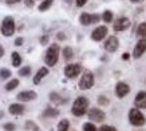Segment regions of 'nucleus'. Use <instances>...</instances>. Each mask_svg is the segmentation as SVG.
Returning <instances> with one entry per match:
<instances>
[{"label": "nucleus", "mask_w": 146, "mask_h": 131, "mask_svg": "<svg viewBox=\"0 0 146 131\" xmlns=\"http://www.w3.org/2000/svg\"><path fill=\"white\" fill-rule=\"evenodd\" d=\"M87 109H89V99L86 96H79L72 103L71 112L74 114L75 116H82V115H84L87 112Z\"/></svg>", "instance_id": "1"}, {"label": "nucleus", "mask_w": 146, "mask_h": 131, "mask_svg": "<svg viewBox=\"0 0 146 131\" xmlns=\"http://www.w3.org/2000/svg\"><path fill=\"white\" fill-rule=\"evenodd\" d=\"M58 59H59V46L58 44H51L46 52V56H44V62L47 66H55L56 64Z\"/></svg>", "instance_id": "2"}, {"label": "nucleus", "mask_w": 146, "mask_h": 131, "mask_svg": "<svg viewBox=\"0 0 146 131\" xmlns=\"http://www.w3.org/2000/svg\"><path fill=\"white\" fill-rule=\"evenodd\" d=\"M129 122L131 123L133 126H143L146 122L145 116H143V114L139 111L138 109H131L129 111Z\"/></svg>", "instance_id": "3"}, {"label": "nucleus", "mask_w": 146, "mask_h": 131, "mask_svg": "<svg viewBox=\"0 0 146 131\" xmlns=\"http://www.w3.org/2000/svg\"><path fill=\"white\" fill-rule=\"evenodd\" d=\"M93 86H94V75L91 71L86 70L79 80V88L80 90H89Z\"/></svg>", "instance_id": "4"}, {"label": "nucleus", "mask_w": 146, "mask_h": 131, "mask_svg": "<svg viewBox=\"0 0 146 131\" xmlns=\"http://www.w3.org/2000/svg\"><path fill=\"white\" fill-rule=\"evenodd\" d=\"M13 32H15V20L11 16H7L1 23V34L4 36H12Z\"/></svg>", "instance_id": "5"}, {"label": "nucleus", "mask_w": 146, "mask_h": 131, "mask_svg": "<svg viewBox=\"0 0 146 131\" xmlns=\"http://www.w3.org/2000/svg\"><path fill=\"white\" fill-rule=\"evenodd\" d=\"M80 71H82V66L79 63H74V64H68L64 67V75H66L67 78H75L78 75L80 74Z\"/></svg>", "instance_id": "6"}, {"label": "nucleus", "mask_w": 146, "mask_h": 131, "mask_svg": "<svg viewBox=\"0 0 146 131\" xmlns=\"http://www.w3.org/2000/svg\"><path fill=\"white\" fill-rule=\"evenodd\" d=\"M101 20V16L99 15H90V13L87 12H83L82 15H80L79 18V22L83 24V26H90V24H95V23H98Z\"/></svg>", "instance_id": "7"}, {"label": "nucleus", "mask_w": 146, "mask_h": 131, "mask_svg": "<svg viewBox=\"0 0 146 131\" xmlns=\"http://www.w3.org/2000/svg\"><path fill=\"white\" fill-rule=\"evenodd\" d=\"M89 118L94 122H103L106 118V114L99 109H90L89 110Z\"/></svg>", "instance_id": "8"}, {"label": "nucleus", "mask_w": 146, "mask_h": 131, "mask_svg": "<svg viewBox=\"0 0 146 131\" xmlns=\"http://www.w3.org/2000/svg\"><path fill=\"white\" fill-rule=\"evenodd\" d=\"M106 35H107V27L99 26L91 32V39L95 40V42H101Z\"/></svg>", "instance_id": "9"}, {"label": "nucleus", "mask_w": 146, "mask_h": 131, "mask_svg": "<svg viewBox=\"0 0 146 131\" xmlns=\"http://www.w3.org/2000/svg\"><path fill=\"white\" fill-rule=\"evenodd\" d=\"M118 47H119V40H118V38H115V36H110L105 42V48H106V51H109V52H115L118 50Z\"/></svg>", "instance_id": "10"}, {"label": "nucleus", "mask_w": 146, "mask_h": 131, "mask_svg": "<svg viewBox=\"0 0 146 131\" xmlns=\"http://www.w3.org/2000/svg\"><path fill=\"white\" fill-rule=\"evenodd\" d=\"M146 51V39H141L135 44V47H134V51H133V56L134 59H138V58H141Z\"/></svg>", "instance_id": "11"}, {"label": "nucleus", "mask_w": 146, "mask_h": 131, "mask_svg": "<svg viewBox=\"0 0 146 131\" xmlns=\"http://www.w3.org/2000/svg\"><path fill=\"white\" fill-rule=\"evenodd\" d=\"M130 92V87H129L127 83H123V82H119L117 83V87H115V94L118 98H123Z\"/></svg>", "instance_id": "12"}, {"label": "nucleus", "mask_w": 146, "mask_h": 131, "mask_svg": "<svg viewBox=\"0 0 146 131\" xmlns=\"http://www.w3.org/2000/svg\"><path fill=\"white\" fill-rule=\"evenodd\" d=\"M36 92L35 91H22L18 94V101L20 102H30V101H34L36 98Z\"/></svg>", "instance_id": "13"}, {"label": "nucleus", "mask_w": 146, "mask_h": 131, "mask_svg": "<svg viewBox=\"0 0 146 131\" xmlns=\"http://www.w3.org/2000/svg\"><path fill=\"white\" fill-rule=\"evenodd\" d=\"M130 27V20L127 18H119L114 23V30L115 31H125Z\"/></svg>", "instance_id": "14"}, {"label": "nucleus", "mask_w": 146, "mask_h": 131, "mask_svg": "<svg viewBox=\"0 0 146 131\" xmlns=\"http://www.w3.org/2000/svg\"><path fill=\"white\" fill-rule=\"evenodd\" d=\"M135 109H146V91H139L135 96Z\"/></svg>", "instance_id": "15"}, {"label": "nucleus", "mask_w": 146, "mask_h": 131, "mask_svg": "<svg viewBox=\"0 0 146 131\" xmlns=\"http://www.w3.org/2000/svg\"><path fill=\"white\" fill-rule=\"evenodd\" d=\"M48 75V68H46V67H42L38 72H36V75L34 76V84H39L40 82H42V79L46 78Z\"/></svg>", "instance_id": "16"}, {"label": "nucleus", "mask_w": 146, "mask_h": 131, "mask_svg": "<svg viewBox=\"0 0 146 131\" xmlns=\"http://www.w3.org/2000/svg\"><path fill=\"white\" fill-rule=\"evenodd\" d=\"M8 111L12 115H22L24 112V106L20 105V103H12V105L9 106Z\"/></svg>", "instance_id": "17"}, {"label": "nucleus", "mask_w": 146, "mask_h": 131, "mask_svg": "<svg viewBox=\"0 0 146 131\" xmlns=\"http://www.w3.org/2000/svg\"><path fill=\"white\" fill-rule=\"evenodd\" d=\"M59 115V110L56 109H46L44 112H43V116H46V118H55V116H58Z\"/></svg>", "instance_id": "18"}, {"label": "nucleus", "mask_w": 146, "mask_h": 131, "mask_svg": "<svg viewBox=\"0 0 146 131\" xmlns=\"http://www.w3.org/2000/svg\"><path fill=\"white\" fill-rule=\"evenodd\" d=\"M50 101L56 103V105H60V103H64V99H62V96L56 94V92H51L50 94Z\"/></svg>", "instance_id": "19"}, {"label": "nucleus", "mask_w": 146, "mask_h": 131, "mask_svg": "<svg viewBox=\"0 0 146 131\" xmlns=\"http://www.w3.org/2000/svg\"><path fill=\"white\" fill-rule=\"evenodd\" d=\"M137 35L139 36L141 39H146V22L145 23H141V24L138 26Z\"/></svg>", "instance_id": "20"}, {"label": "nucleus", "mask_w": 146, "mask_h": 131, "mask_svg": "<svg viewBox=\"0 0 146 131\" xmlns=\"http://www.w3.org/2000/svg\"><path fill=\"white\" fill-rule=\"evenodd\" d=\"M70 128V122L67 119H62L58 124V131H68Z\"/></svg>", "instance_id": "21"}, {"label": "nucleus", "mask_w": 146, "mask_h": 131, "mask_svg": "<svg viewBox=\"0 0 146 131\" xmlns=\"http://www.w3.org/2000/svg\"><path fill=\"white\" fill-rule=\"evenodd\" d=\"M11 60H12V66L19 67L20 63H22V58H20V55H19L18 52H12V55H11Z\"/></svg>", "instance_id": "22"}, {"label": "nucleus", "mask_w": 146, "mask_h": 131, "mask_svg": "<svg viewBox=\"0 0 146 131\" xmlns=\"http://www.w3.org/2000/svg\"><path fill=\"white\" fill-rule=\"evenodd\" d=\"M18 86H19V80L18 79H12L11 82H8V83L5 84V90H7V91H12V90H15Z\"/></svg>", "instance_id": "23"}, {"label": "nucleus", "mask_w": 146, "mask_h": 131, "mask_svg": "<svg viewBox=\"0 0 146 131\" xmlns=\"http://www.w3.org/2000/svg\"><path fill=\"white\" fill-rule=\"evenodd\" d=\"M52 3H54V0H44V1L39 5V11H42V12H43V11H47V9L52 5Z\"/></svg>", "instance_id": "24"}, {"label": "nucleus", "mask_w": 146, "mask_h": 131, "mask_svg": "<svg viewBox=\"0 0 146 131\" xmlns=\"http://www.w3.org/2000/svg\"><path fill=\"white\" fill-rule=\"evenodd\" d=\"M102 19H103L106 23H111V22H113V12H111V11H109V9H107V11H105V12H103V15H102Z\"/></svg>", "instance_id": "25"}, {"label": "nucleus", "mask_w": 146, "mask_h": 131, "mask_svg": "<svg viewBox=\"0 0 146 131\" xmlns=\"http://www.w3.org/2000/svg\"><path fill=\"white\" fill-rule=\"evenodd\" d=\"M26 128H27V130H31V131H40L39 126H38V124H35L32 120L26 122Z\"/></svg>", "instance_id": "26"}, {"label": "nucleus", "mask_w": 146, "mask_h": 131, "mask_svg": "<svg viewBox=\"0 0 146 131\" xmlns=\"http://www.w3.org/2000/svg\"><path fill=\"white\" fill-rule=\"evenodd\" d=\"M63 56H64V59H66V60H70L71 58L74 56V52H72V50H71L70 47H66L64 50H63Z\"/></svg>", "instance_id": "27"}, {"label": "nucleus", "mask_w": 146, "mask_h": 131, "mask_svg": "<svg viewBox=\"0 0 146 131\" xmlns=\"http://www.w3.org/2000/svg\"><path fill=\"white\" fill-rule=\"evenodd\" d=\"M83 131H97V127H95L94 123L87 122L83 124Z\"/></svg>", "instance_id": "28"}, {"label": "nucleus", "mask_w": 146, "mask_h": 131, "mask_svg": "<svg viewBox=\"0 0 146 131\" xmlns=\"http://www.w3.org/2000/svg\"><path fill=\"white\" fill-rule=\"evenodd\" d=\"M30 74H31V68H30L28 66H26V67H23V68L19 70V75H20V76H28Z\"/></svg>", "instance_id": "29"}, {"label": "nucleus", "mask_w": 146, "mask_h": 131, "mask_svg": "<svg viewBox=\"0 0 146 131\" xmlns=\"http://www.w3.org/2000/svg\"><path fill=\"white\" fill-rule=\"evenodd\" d=\"M0 76H1V79H8L11 76V71L7 70V68H1L0 70Z\"/></svg>", "instance_id": "30"}, {"label": "nucleus", "mask_w": 146, "mask_h": 131, "mask_svg": "<svg viewBox=\"0 0 146 131\" xmlns=\"http://www.w3.org/2000/svg\"><path fill=\"white\" fill-rule=\"evenodd\" d=\"M99 131H118L115 127L113 126H109V124H105V126H102L101 128H99Z\"/></svg>", "instance_id": "31"}, {"label": "nucleus", "mask_w": 146, "mask_h": 131, "mask_svg": "<svg viewBox=\"0 0 146 131\" xmlns=\"http://www.w3.org/2000/svg\"><path fill=\"white\" fill-rule=\"evenodd\" d=\"M98 103L102 106H107L109 105V99H106V96H99L98 98Z\"/></svg>", "instance_id": "32"}, {"label": "nucleus", "mask_w": 146, "mask_h": 131, "mask_svg": "<svg viewBox=\"0 0 146 131\" xmlns=\"http://www.w3.org/2000/svg\"><path fill=\"white\" fill-rule=\"evenodd\" d=\"M4 130L13 131V130H15V124H13V123H7V124H4Z\"/></svg>", "instance_id": "33"}, {"label": "nucleus", "mask_w": 146, "mask_h": 131, "mask_svg": "<svg viewBox=\"0 0 146 131\" xmlns=\"http://www.w3.org/2000/svg\"><path fill=\"white\" fill-rule=\"evenodd\" d=\"M76 7H83L86 3H87V0H76Z\"/></svg>", "instance_id": "34"}, {"label": "nucleus", "mask_w": 146, "mask_h": 131, "mask_svg": "<svg viewBox=\"0 0 146 131\" xmlns=\"http://www.w3.org/2000/svg\"><path fill=\"white\" fill-rule=\"evenodd\" d=\"M47 42H48V36H47V35H46V36H42V38H40V43H42V44H46Z\"/></svg>", "instance_id": "35"}, {"label": "nucleus", "mask_w": 146, "mask_h": 131, "mask_svg": "<svg viewBox=\"0 0 146 131\" xmlns=\"http://www.w3.org/2000/svg\"><path fill=\"white\" fill-rule=\"evenodd\" d=\"M23 44V38H16L15 40V46H22Z\"/></svg>", "instance_id": "36"}, {"label": "nucleus", "mask_w": 146, "mask_h": 131, "mask_svg": "<svg viewBox=\"0 0 146 131\" xmlns=\"http://www.w3.org/2000/svg\"><path fill=\"white\" fill-rule=\"evenodd\" d=\"M24 3H26L27 7H34V0H26Z\"/></svg>", "instance_id": "37"}, {"label": "nucleus", "mask_w": 146, "mask_h": 131, "mask_svg": "<svg viewBox=\"0 0 146 131\" xmlns=\"http://www.w3.org/2000/svg\"><path fill=\"white\" fill-rule=\"evenodd\" d=\"M20 0H7V4H15V3H19Z\"/></svg>", "instance_id": "38"}, {"label": "nucleus", "mask_w": 146, "mask_h": 131, "mask_svg": "<svg viewBox=\"0 0 146 131\" xmlns=\"http://www.w3.org/2000/svg\"><path fill=\"white\" fill-rule=\"evenodd\" d=\"M129 58H130V54H127V52H126V54H123V55H122V59H125V60H127Z\"/></svg>", "instance_id": "39"}, {"label": "nucleus", "mask_w": 146, "mask_h": 131, "mask_svg": "<svg viewBox=\"0 0 146 131\" xmlns=\"http://www.w3.org/2000/svg\"><path fill=\"white\" fill-rule=\"evenodd\" d=\"M58 39L63 40V39H64V35H63V34H58Z\"/></svg>", "instance_id": "40"}, {"label": "nucleus", "mask_w": 146, "mask_h": 131, "mask_svg": "<svg viewBox=\"0 0 146 131\" xmlns=\"http://www.w3.org/2000/svg\"><path fill=\"white\" fill-rule=\"evenodd\" d=\"M3 54H4V50H3V48L0 47V58L3 56Z\"/></svg>", "instance_id": "41"}, {"label": "nucleus", "mask_w": 146, "mask_h": 131, "mask_svg": "<svg viewBox=\"0 0 146 131\" xmlns=\"http://www.w3.org/2000/svg\"><path fill=\"white\" fill-rule=\"evenodd\" d=\"M131 3H139V1H143V0H130Z\"/></svg>", "instance_id": "42"}]
</instances>
